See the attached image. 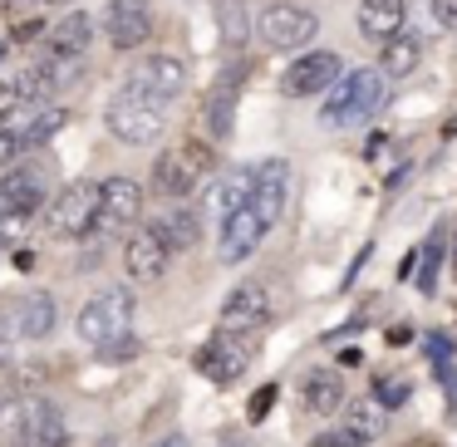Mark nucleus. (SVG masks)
Listing matches in <instances>:
<instances>
[{
  "mask_svg": "<svg viewBox=\"0 0 457 447\" xmlns=\"http://www.w3.org/2000/svg\"><path fill=\"white\" fill-rule=\"evenodd\" d=\"M388 99V79L384 70H354V74H339L335 84L325 89V128H349V123H364L384 109Z\"/></svg>",
  "mask_w": 457,
  "mask_h": 447,
  "instance_id": "f257e3e1",
  "label": "nucleus"
},
{
  "mask_svg": "<svg viewBox=\"0 0 457 447\" xmlns=\"http://www.w3.org/2000/svg\"><path fill=\"white\" fill-rule=\"evenodd\" d=\"M212 172H217V153H212V143L187 138L182 148L162 153V158L153 162V187H158L162 197L182 202V197H192V192H197V182L212 178Z\"/></svg>",
  "mask_w": 457,
  "mask_h": 447,
  "instance_id": "f03ea898",
  "label": "nucleus"
},
{
  "mask_svg": "<svg viewBox=\"0 0 457 447\" xmlns=\"http://www.w3.org/2000/svg\"><path fill=\"white\" fill-rule=\"evenodd\" d=\"M74 329H79V339L89 349H109V344H119V339H129V329H133V295H129V290H119V286L99 290V295L79 310Z\"/></svg>",
  "mask_w": 457,
  "mask_h": 447,
  "instance_id": "7ed1b4c3",
  "label": "nucleus"
},
{
  "mask_svg": "<svg viewBox=\"0 0 457 447\" xmlns=\"http://www.w3.org/2000/svg\"><path fill=\"white\" fill-rule=\"evenodd\" d=\"M162 128H168L162 103L143 99V94H133V89H119L109 99V133L119 143H129V148H148V143L162 138Z\"/></svg>",
  "mask_w": 457,
  "mask_h": 447,
  "instance_id": "20e7f679",
  "label": "nucleus"
},
{
  "mask_svg": "<svg viewBox=\"0 0 457 447\" xmlns=\"http://www.w3.org/2000/svg\"><path fill=\"white\" fill-rule=\"evenodd\" d=\"M256 339H261V335L217 329V335H212L207 344L197 349V359H192V364H197L202 374L212 378V384H231V378H241V374H246V364L256 359Z\"/></svg>",
  "mask_w": 457,
  "mask_h": 447,
  "instance_id": "39448f33",
  "label": "nucleus"
},
{
  "mask_svg": "<svg viewBox=\"0 0 457 447\" xmlns=\"http://www.w3.org/2000/svg\"><path fill=\"white\" fill-rule=\"evenodd\" d=\"M123 89L143 94V99H153V103H172V99L187 94V64H182L178 54H138Z\"/></svg>",
  "mask_w": 457,
  "mask_h": 447,
  "instance_id": "423d86ee",
  "label": "nucleus"
},
{
  "mask_svg": "<svg viewBox=\"0 0 457 447\" xmlns=\"http://www.w3.org/2000/svg\"><path fill=\"white\" fill-rule=\"evenodd\" d=\"M320 35V21L305 11V5H290V0H276L256 15V40L270 45V50H300Z\"/></svg>",
  "mask_w": 457,
  "mask_h": 447,
  "instance_id": "0eeeda50",
  "label": "nucleus"
},
{
  "mask_svg": "<svg viewBox=\"0 0 457 447\" xmlns=\"http://www.w3.org/2000/svg\"><path fill=\"white\" fill-rule=\"evenodd\" d=\"M94 217H99V182H70L60 197L50 202V231L64 241L94 236Z\"/></svg>",
  "mask_w": 457,
  "mask_h": 447,
  "instance_id": "6e6552de",
  "label": "nucleus"
},
{
  "mask_svg": "<svg viewBox=\"0 0 457 447\" xmlns=\"http://www.w3.org/2000/svg\"><path fill=\"white\" fill-rule=\"evenodd\" d=\"M138 217H143V187L138 182L133 178L99 182V217H94V231H99V236H123Z\"/></svg>",
  "mask_w": 457,
  "mask_h": 447,
  "instance_id": "1a4fd4ad",
  "label": "nucleus"
},
{
  "mask_svg": "<svg viewBox=\"0 0 457 447\" xmlns=\"http://www.w3.org/2000/svg\"><path fill=\"white\" fill-rule=\"evenodd\" d=\"M345 74V64H339V54H329V50H310V54H300L295 64H290L286 74H280V94L286 99H315V94H325L329 84Z\"/></svg>",
  "mask_w": 457,
  "mask_h": 447,
  "instance_id": "9d476101",
  "label": "nucleus"
},
{
  "mask_svg": "<svg viewBox=\"0 0 457 447\" xmlns=\"http://www.w3.org/2000/svg\"><path fill=\"white\" fill-rule=\"evenodd\" d=\"M266 221L256 217V207H237V211H227V217H221V261H227V266H241V261H251L261 251V241H266Z\"/></svg>",
  "mask_w": 457,
  "mask_h": 447,
  "instance_id": "9b49d317",
  "label": "nucleus"
},
{
  "mask_svg": "<svg viewBox=\"0 0 457 447\" xmlns=\"http://www.w3.org/2000/svg\"><path fill=\"white\" fill-rule=\"evenodd\" d=\"M104 30H109L113 50H138V45H148L153 40V11H148V0H109Z\"/></svg>",
  "mask_w": 457,
  "mask_h": 447,
  "instance_id": "f8f14e48",
  "label": "nucleus"
},
{
  "mask_svg": "<svg viewBox=\"0 0 457 447\" xmlns=\"http://www.w3.org/2000/svg\"><path fill=\"white\" fill-rule=\"evenodd\" d=\"M79 74H84V54L40 50V64H35L15 89H21V99H35V94H60V89H70V84H79Z\"/></svg>",
  "mask_w": 457,
  "mask_h": 447,
  "instance_id": "ddd939ff",
  "label": "nucleus"
},
{
  "mask_svg": "<svg viewBox=\"0 0 457 447\" xmlns=\"http://www.w3.org/2000/svg\"><path fill=\"white\" fill-rule=\"evenodd\" d=\"M266 325H270V295H266V286L246 280V286H237V290H231V295H227V305H221V329L261 335Z\"/></svg>",
  "mask_w": 457,
  "mask_h": 447,
  "instance_id": "4468645a",
  "label": "nucleus"
},
{
  "mask_svg": "<svg viewBox=\"0 0 457 447\" xmlns=\"http://www.w3.org/2000/svg\"><path fill=\"white\" fill-rule=\"evenodd\" d=\"M286 197H290V162L286 158H266L256 168V192H251V207L266 227H276L280 211H286Z\"/></svg>",
  "mask_w": 457,
  "mask_h": 447,
  "instance_id": "2eb2a0df",
  "label": "nucleus"
},
{
  "mask_svg": "<svg viewBox=\"0 0 457 447\" xmlns=\"http://www.w3.org/2000/svg\"><path fill=\"white\" fill-rule=\"evenodd\" d=\"M168 261H172V246L162 241V231L153 227V221L123 246V270H129V280H158L162 270H168Z\"/></svg>",
  "mask_w": 457,
  "mask_h": 447,
  "instance_id": "dca6fc26",
  "label": "nucleus"
},
{
  "mask_svg": "<svg viewBox=\"0 0 457 447\" xmlns=\"http://www.w3.org/2000/svg\"><path fill=\"white\" fill-rule=\"evenodd\" d=\"M45 202V172L30 162H15V168L0 172V211H40Z\"/></svg>",
  "mask_w": 457,
  "mask_h": 447,
  "instance_id": "f3484780",
  "label": "nucleus"
},
{
  "mask_svg": "<svg viewBox=\"0 0 457 447\" xmlns=\"http://www.w3.org/2000/svg\"><path fill=\"white\" fill-rule=\"evenodd\" d=\"M202 123H207L212 143H221L231 133V123H237V79H231V74H221L207 89V99H202Z\"/></svg>",
  "mask_w": 457,
  "mask_h": 447,
  "instance_id": "a211bd4d",
  "label": "nucleus"
},
{
  "mask_svg": "<svg viewBox=\"0 0 457 447\" xmlns=\"http://www.w3.org/2000/svg\"><path fill=\"white\" fill-rule=\"evenodd\" d=\"M64 119H70V113H64L60 103H40V109H30V113H21V109H15L11 119H5V128H11V133H21V143H25V148H40V143H50L54 133L64 128Z\"/></svg>",
  "mask_w": 457,
  "mask_h": 447,
  "instance_id": "6ab92c4d",
  "label": "nucleus"
},
{
  "mask_svg": "<svg viewBox=\"0 0 457 447\" xmlns=\"http://www.w3.org/2000/svg\"><path fill=\"white\" fill-rule=\"evenodd\" d=\"M403 21H408V5L403 0H364L359 5V30L369 35V40H394V35H403Z\"/></svg>",
  "mask_w": 457,
  "mask_h": 447,
  "instance_id": "aec40b11",
  "label": "nucleus"
},
{
  "mask_svg": "<svg viewBox=\"0 0 457 447\" xmlns=\"http://www.w3.org/2000/svg\"><path fill=\"white\" fill-rule=\"evenodd\" d=\"M349 393H345V378L335 374V368H315V374H305V408L320 418H335L345 413Z\"/></svg>",
  "mask_w": 457,
  "mask_h": 447,
  "instance_id": "412c9836",
  "label": "nucleus"
},
{
  "mask_svg": "<svg viewBox=\"0 0 457 447\" xmlns=\"http://www.w3.org/2000/svg\"><path fill=\"white\" fill-rule=\"evenodd\" d=\"M94 40V15L89 11H70L60 15V21L50 25V35H45V50L54 54H84Z\"/></svg>",
  "mask_w": 457,
  "mask_h": 447,
  "instance_id": "4be33fe9",
  "label": "nucleus"
},
{
  "mask_svg": "<svg viewBox=\"0 0 457 447\" xmlns=\"http://www.w3.org/2000/svg\"><path fill=\"white\" fill-rule=\"evenodd\" d=\"M54 319H60V310H54V295H45V290H30V295L15 305V329H21L25 339H50Z\"/></svg>",
  "mask_w": 457,
  "mask_h": 447,
  "instance_id": "5701e85b",
  "label": "nucleus"
},
{
  "mask_svg": "<svg viewBox=\"0 0 457 447\" xmlns=\"http://www.w3.org/2000/svg\"><path fill=\"white\" fill-rule=\"evenodd\" d=\"M153 227L162 231V241H168L172 251H187V246L202 241V211L197 207H168Z\"/></svg>",
  "mask_w": 457,
  "mask_h": 447,
  "instance_id": "b1692460",
  "label": "nucleus"
},
{
  "mask_svg": "<svg viewBox=\"0 0 457 447\" xmlns=\"http://www.w3.org/2000/svg\"><path fill=\"white\" fill-rule=\"evenodd\" d=\"M251 192H256V168H241L237 178H227V182H217V187H212V197H207V211H217V217H227V211L246 207V202H251Z\"/></svg>",
  "mask_w": 457,
  "mask_h": 447,
  "instance_id": "393cba45",
  "label": "nucleus"
},
{
  "mask_svg": "<svg viewBox=\"0 0 457 447\" xmlns=\"http://www.w3.org/2000/svg\"><path fill=\"white\" fill-rule=\"evenodd\" d=\"M418 60H423V45H418L413 35H394V40H384L378 70H384V79H403V74L418 70Z\"/></svg>",
  "mask_w": 457,
  "mask_h": 447,
  "instance_id": "a878e982",
  "label": "nucleus"
},
{
  "mask_svg": "<svg viewBox=\"0 0 457 447\" xmlns=\"http://www.w3.org/2000/svg\"><path fill=\"white\" fill-rule=\"evenodd\" d=\"M349 408V433L354 437H364V443H374L378 433H384V423H388V413H384V403L378 398H354V403H345Z\"/></svg>",
  "mask_w": 457,
  "mask_h": 447,
  "instance_id": "bb28decb",
  "label": "nucleus"
},
{
  "mask_svg": "<svg viewBox=\"0 0 457 447\" xmlns=\"http://www.w3.org/2000/svg\"><path fill=\"white\" fill-rule=\"evenodd\" d=\"M45 5L50 0H11V40H40V25H45Z\"/></svg>",
  "mask_w": 457,
  "mask_h": 447,
  "instance_id": "cd10ccee",
  "label": "nucleus"
},
{
  "mask_svg": "<svg viewBox=\"0 0 457 447\" xmlns=\"http://www.w3.org/2000/svg\"><path fill=\"white\" fill-rule=\"evenodd\" d=\"M217 25H221V45L246 40V11H241V0H217Z\"/></svg>",
  "mask_w": 457,
  "mask_h": 447,
  "instance_id": "c85d7f7f",
  "label": "nucleus"
},
{
  "mask_svg": "<svg viewBox=\"0 0 457 447\" xmlns=\"http://www.w3.org/2000/svg\"><path fill=\"white\" fill-rule=\"evenodd\" d=\"M35 217H40V211H0V246H21V241H30Z\"/></svg>",
  "mask_w": 457,
  "mask_h": 447,
  "instance_id": "c756f323",
  "label": "nucleus"
},
{
  "mask_svg": "<svg viewBox=\"0 0 457 447\" xmlns=\"http://www.w3.org/2000/svg\"><path fill=\"white\" fill-rule=\"evenodd\" d=\"M437 266H443V231H437V236L423 246V270H418V290H423V295H433V286H437Z\"/></svg>",
  "mask_w": 457,
  "mask_h": 447,
  "instance_id": "7c9ffc66",
  "label": "nucleus"
},
{
  "mask_svg": "<svg viewBox=\"0 0 457 447\" xmlns=\"http://www.w3.org/2000/svg\"><path fill=\"white\" fill-rule=\"evenodd\" d=\"M423 15L437 35H447L457 25V0H423Z\"/></svg>",
  "mask_w": 457,
  "mask_h": 447,
  "instance_id": "2f4dec72",
  "label": "nucleus"
},
{
  "mask_svg": "<svg viewBox=\"0 0 457 447\" xmlns=\"http://www.w3.org/2000/svg\"><path fill=\"white\" fill-rule=\"evenodd\" d=\"M428 359L437 364V374H453V339H447V335H428Z\"/></svg>",
  "mask_w": 457,
  "mask_h": 447,
  "instance_id": "473e14b6",
  "label": "nucleus"
},
{
  "mask_svg": "<svg viewBox=\"0 0 457 447\" xmlns=\"http://www.w3.org/2000/svg\"><path fill=\"white\" fill-rule=\"evenodd\" d=\"M374 398L384 408H398L408 398V378H378V388H374Z\"/></svg>",
  "mask_w": 457,
  "mask_h": 447,
  "instance_id": "72a5a7b5",
  "label": "nucleus"
},
{
  "mask_svg": "<svg viewBox=\"0 0 457 447\" xmlns=\"http://www.w3.org/2000/svg\"><path fill=\"white\" fill-rule=\"evenodd\" d=\"M25 153V143H21V133H11V128H0V172L5 168H15V158Z\"/></svg>",
  "mask_w": 457,
  "mask_h": 447,
  "instance_id": "f704fd0d",
  "label": "nucleus"
},
{
  "mask_svg": "<svg viewBox=\"0 0 457 447\" xmlns=\"http://www.w3.org/2000/svg\"><path fill=\"white\" fill-rule=\"evenodd\" d=\"M310 447H369V443H364V437H354L349 427H339V433H320Z\"/></svg>",
  "mask_w": 457,
  "mask_h": 447,
  "instance_id": "c9c22d12",
  "label": "nucleus"
},
{
  "mask_svg": "<svg viewBox=\"0 0 457 447\" xmlns=\"http://www.w3.org/2000/svg\"><path fill=\"white\" fill-rule=\"evenodd\" d=\"M270 403H276V384L256 388V398H251V423H261V418L270 413Z\"/></svg>",
  "mask_w": 457,
  "mask_h": 447,
  "instance_id": "e433bc0d",
  "label": "nucleus"
},
{
  "mask_svg": "<svg viewBox=\"0 0 457 447\" xmlns=\"http://www.w3.org/2000/svg\"><path fill=\"white\" fill-rule=\"evenodd\" d=\"M21 103H25V99H21V89H15V84H0V123L11 119Z\"/></svg>",
  "mask_w": 457,
  "mask_h": 447,
  "instance_id": "4c0bfd02",
  "label": "nucleus"
},
{
  "mask_svg": "<svg viewBox=\"0 0 457 447\" xmlns=\"http://www.w3.org/2000/svg\"><path fill=\"white\" fill-rule=\"evenodd\" d=\"M133 349H138V344H133V335H129V339H119V344H109V349H99V354H104V364H123V359H129V354H133Z\"/></svg>",
  "mask_w": 457,
  "mask_h": 447,
  "instance_id": "58836bf2",
  "label": "nucleus"
},
{
  "mask_svg": "<svg viewBox=\"0 0 457 447\" xmlns=\"http://www.w3.org/2000/svg\"><path fill=\"white\" fill-rule=\"evenodd\" d=\"M153 447H192V443H187V437H182V433H168V437H158V443H153Z\"/></svg>",
  "mask_w": 457,
  "mask_h": 447,
  "instance_id": "ea45409f",
  "label": "nucleus"
},
{
  "mask_svg": "<svg viewBox=\"0 0 457 447\" xmlns=\"http://www.w3.org/2000/svg\"><path fill=\"white\" fill-rule=\"evenodd\" d=\"M5 54H11V45H5V40H0V64H5Z\"/></svg>",
  "mask_w": 457,
  "mask_h": 447,
  "instance_id": "a19ab883",
  "label": "nucleus"
},
{
  "mask_svg": "<svg viewBox=\"0 0 457 447\" xmlns=\"http://www.w3.org/2000/svg\"><path fill=\"white\" fill-rule=\"evenodd\" d=\"M21 447H30V443H21Z\"/></svg>",
  "mask_w": 457,
  "mask_h": 447,
  "instance_id": "79ce46f5",
  "label": "nucleus"
}]
</instances>
